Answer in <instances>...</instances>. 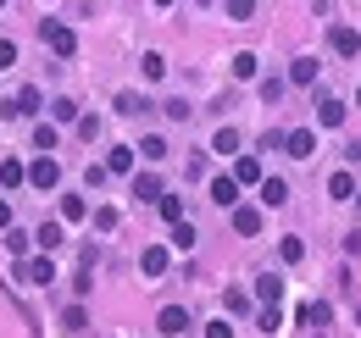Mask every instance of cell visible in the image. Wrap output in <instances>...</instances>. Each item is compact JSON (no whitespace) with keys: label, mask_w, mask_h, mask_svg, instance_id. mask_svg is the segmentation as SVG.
Returning <instances> with one entry per match:
<instances>
[{"label":"cell","mask_w":361,"mask_h":338,"mask_svg":"<svg viewBox=\"0 0 361 338\" xmlns=\"http://www.w3.org/2000/svg\"><path fill=\"white\" fill-rule=\"evenodd\" d=\"M39 39H45L56 56H78V34H73L67 23H56V17H45V23H39Z\"/></svg>","instance_id":"6da1fadb"},{"label":"cell","mask_w":361,"mask_h":338,"mask_svg":"<svg viewBox=\"0 0 361 338\" xmlns=\"http://www.w3.org/2000/svg\"><path fill=\"white\" fill-rule=\"evenodd\" d=\"M34 111H39V89L34 84H23L11 100H0V117H34Z\"/></svg>","instance_id":"7a4b0ae2"},{"label":"cell","mask_w":361,"mask_h":338,"mask_svg":"<svg viewBox=\"0 0 361 338\" xmlns=\"http://www.w3.org/2000/svg\"><path fill=\"white\" fill-rule=\"evenodd\" d=\"M56 183H61V167H56V156H39V161H34V167H28V189H56Z\"/></svg>","instance_id":"3957f363"},{"label":"cell","mask_w":361,"mask_h":338,"mask_svg":"<svg viewBox=\"0 0 361 338\" xmlns=\"http://www.w3.org/2000/svg\"><path fill=\"white\" fill-rule=\"evenodd\" d=\"M156 333L161 338H183L189 333V311H183V305H167V311L156 316Z\"/></svg>","instance_id":"277c9868"},{"label":"cell","mask_w":361,"mask_h":338,"mask_svg":"<svg viewBox=\"0 0 361 338\" xmlns=\"http://www.w3.org/2000/svg\"><path fill=\"white\" fill-rule=\"evenodd\" d=\"M283 150H289L295 161H312V156H317V133H312V127H295V133H283Z\"/></svg>","instance_id":"5b68a950"},{"label":"cell","mask_w":361,"mask_h":338,"mask_svg":"<svg viewBox=\"0 0 361 338\" xmlns=\"http://www.w3.org/2000/svg\"><path fill=\"white\" fill-rule=\"evenodd\" d=\"M328 44H334V56L350 61V56L361 50V34H356V28H345V23H334V28H328Z\"/></svg>","instance_id":"8992f818"},{"label":"cell","mask_w":361,"mask_h":338,"mask_svg":"<svg viewBox=\"0 0 361 338\" xmlns=\"http://www.w3.org/2000/svg\"><path fill=\"white\" fill-rule=\"evenodd\" d=\"M339 123H345V100L317 94V127H339Z\"/></svg>","instance_id":"52a82bcc"},{"label":"cell","mask_w":361,"mask_h":338,"mask_svg":"<svg viewBox=\"0 0 361 338\" xmlns=\"http://www.w3.org/2000/svg\"><path fill=\"white\" fill-rule=\"evenodd\" d=\"M233 183H239V189L262 183V156H233Z\"/></svg>","instance_id":"ba28073f"},{"label":"cell","mask_w":361,"mask_h":338,"mask_svg":"<svg viewBox=\"0 0 361 338\" xmlns=\"http://www.w3.org/2000/svg\"><path fill=\"white\" fill-rule=\"evenodd\" d=\"M233 233L256 239V233H262V206H233Z\"/></svg>","instance_id":"9c48e42d"},{"label":"cell","mask_w":361,"mask_h":338,"mask_svg":"<svg viewBox=\"0 0 361 338\" xmlns=\"http://www.w3.org/2000/svg\"><path fill=\"white\" fill-rule=\"evenodd\" d=\"M161 194H167V189H161V177H156V172H139V177H134V200H145V206H156Z\"/></svg>","instance_id":"30bf717a"},{"label":"cell","mask_w":361,"mask_h":338,"mask_svg":"<svg viewBox=\"0 0 361 338\" xmlns=\"http://www.w3.org/2000/svg\"><path fill=\"white\" fill-rule=\"evenodd\" d=\"M167 266H173V255L161 250V244H150V250L139 255V272H145V277H161V272H167Z\"/></svg>","instance_id":"8fae6325"},{"label":"cell","mask_w":361,"mask_h":338,"mask_svg":"<svg viewBox=\"0 0 361 338\" xmlns=\"http://www.w3.org/2000/svg\"><path fill=\"white\" fill-rule=\"evenodd\" d=\"M262 206H272V211L289 206V183L283 177H262Z\"/></svg>","instance_id":"7c38bea8"},{"label":"cell","mask_w":361,"mask_h":338,"mask_svg":"<svg viewBox=\"0 0 361 338\" xmlns=\"http://www.w3.org/2000/svg\"><path fill=\"white\" fill-rule=\"evenodd\" d=\"M289 84H300V89L317 84V61L312 56H295V61H289Z\"/></svg>","instance_id":"4fadbf2b"},{"label":"cell","mask_w":361,"mask_h":338,"mask_svg":"<svg viewBox=\"0 0 361 338\" xmlns=\"http://www.w3.org/2000/svg\"><path fill=\"white\" fill-rule=\"evenodd\" d=\"M212 200H217L223 211H233V206H239V183H233V177H212Z\"/></svg>","instance_id":"5bb4252c"},{"label":"cell","mask_w":361,"mask_h":338,"mask_svg":"<svg viewBox=\"0 0 361 338\" xmlns=\"http://www.w3.org/2000/svg\"><path fill=\"white\" fill-rule=\"evenodd\" d=\"M134 150L145 156V161H150V167H156V161H167V139H161V133H145Z\"/></svg>","instance_id":"9a60e30c"},{"label":"cell","mask_w":361,"mask_h":338,"mask_svg":"<svg viewBox=\"0 0 361 338\" xmlns=\"http://www.w3.org/2000/svg\"><path fill=\"white\" fill-rule=\"evenodd\" d=\"M145 111H150V100H145V94H134V89H123V94H117V117H145Z\"/></svg>","instance_id":"2e32d148"},{"label":"cell","mask_w":361,"mask_h":338,"mask_svg":"<svg viewBox=\"0 0 361 338\" xmlns=\"http://www.w3.org/2000/svg\"><path fill=\"white\" fill-rule=\"evenodd\" d=\"M23 183H28V167H23L17 156H11V161H0V189H23Z\"/></svg>","instance_id":"e0dca14e"},{"label":"cell","mask_w":361,"mask_h":338,"mask_svg":"<svg viewBox=\"0 0 361 338\" xmlns=\"http://www.w3.org/2000/svg\"><path fill=\"white\" fill-rule=\"evenodd\" d=\"M28 283H39V289L56 283V261H50V255H34V261H28Z\"/></svg>","instance_id":"ac0fdd59"},{"label":"cell","mask_w":361,"mask_h":338,"mask_svg":"<svg viewBox=\"0 0 361 338\" xmlns=\"http://www.w3.org/2000/svg\"><path fill=\"white\" fill-rule=\"evenodd\" d=\"M56 144H61V123H39V127H34V150H45V156H50Z\"/></svg>","instance_id":"d6986e66"},{"label":"cell","mask_w":361,"mask_h":338,"mask_svg":"<svg viewBox=\"0 0 361 338\" xmlns=\"http://www.w3.org/2000/svg\"><path fill=\"white\" fill-rule=\"evenodd\" d=\"M256 299H262V305H278V299H283V277H256Z\"/></svg>","instance_id":"ffe728a7"},{"label":"cell","mask_w":361,"mask_h":338,"mask_svg":"<svg viewBox=\"0 0 361 338\" xmlns=\"http://www.w3.org/2000/svg\"><path fill=\"white\" fill-rule=\"evenodd\" d=\"M134 156H139V150H128V144L106 150V172H134Z\"/></svg>","instance_id":"44dd1931"},{"label":"cell","mask_w":361,"mask_h":338,"mask_svg":"<svg viewBox=\"0 0 361 338\" xmlns=\"http://www.w3.org/2000/svg\"><path fill=\"white\" fill-rule=\"evenodd\" d=\"M139 73H145L150 84H161V78H167V56H156V50H150V56H139Z\"/></svg>","instance_id":"7402d4cb"},{"label":"cell","mask_w":361,"mask_h":338,"mask_svg":"<svg viewBox=\"0 0 361 338\" xmlns=\"http://www.w3.org/2000/svg\"><path fill=\"white\" fill-rule=\"evenodd\" d=\"M328 194H334V200H356V177H350V172H334V177H328Z\"/></svg>","instance_id":"603a6c76"},{"label":"cell","mask_w":361,"mask_h":338,"mask_svg":"<svg viewBox=\"0 0 361 338\" xmlns=\"http://www.w3.org/2000/svg\"><path fill=\"white\" fill-rule=\"evenodd\" d=\"M212 150H217V156H239V127H217Z\"/></svg>","instance_id":"cb8c5ba5"},{"label":"cell","mask_w":361,"mask_h":338,"mask_svg":"<svg viewBox=\"0 0 361 338\" xmlns=\"http://www.w3.org/2000/svg\"><path fill=\"white\" fill-rule=\"evenodd\" d=\"M90 206H84V194H61V222H84Z\"/></svg>","instance_id":"d4e9b609"},{"label":"cell","mask_w":361,"mask_h":338,"mask_svg":"<svg viewBox=\"0 0 361 338\" xmlns=\"http://www.w3.org/2000/svg\"><path fill=\"white\" fill-rule=\"evenodd\" d=\"M61 239H67V233H61V222H45V227L34 233V244H39V250H61Z\"/></svg>","instance_id":"484cf974"},{"label":"cell","mask_w":361,"mask_h":338,"mask_svg":"<svg viewBox=\"0 0 361 338\" xmlns=\"http://www.w3.org/2000/svg\"><path fill=\"white\" fill-rule=\"evenodd\" d=\"M50 117H56V123H78L84 111H78V100H67V94H61V100H50Z\"/></svg>","instance_id":"4316f807"},{"label":"cell","mask_w":361,"mask_h":338,"mask_svg":"<svg viewBox=\"0 0 361 338\" xmlns=\"http://www.w3.org/2000/svg\"><path fill=\"white\" fill-rule=\"evenodd\" d=\"M84 327H90L84 305H67V311H61V333H84Z\"/></svg>","instance_id":"83f0119b"},{"label":"cell","mask_w":361,"mask_h":338,"mask_svg":"<svg viewBox=\"0 0 361 338\" xmlns=\"http://www.w3.org/2000/svg\"><path fill=\"white\" fill-rule=\"evenodd\" d=\"M256 73H262V61H256L250 50H239V56H233V78H256Z\"/></svg>","instance_id":"f1b7e54d"},{"label":"cell","mask_w":361,"mask_h":338,"mask_svg":"<svg viewBox=\"0 0 361 338\" xmlns=\"http://www.w3.org/2000/svg\"><path fill=\"white\" fill-rule=\"evenodd\" d=\"M195 239H200V233H195L189 222H173V250H195Z\"/></svg>","instance_id":"f546056e"},{"label":"cell","mask_w":361,"mask_h":338,"mask_svg":"<svg viewBox=\"0 0 361 338\" xmlns=\"http://www.w3.org/2000/svg\"><path fill=\"white\" fill-rule=\"evenodd\" d=\"M156 211L167 216V222H183V200H178V194H161V200H156Z\"/></svg>","instance_id":"4dcf8cb0"},{"label":"cell","mask_w":361,"mask_h":338,"mask_svg":"<svg viewBox=\"0 0 361 338\" xmlns=\"http://www.w3.org/2000/svg\"><path fill=\"white\" fill-rule=\"evenodd\" d=\"M223 6H228L233 23H250V17H256V0H223Z\"/></svg>","instance_id":"1f68e13d"},{"label":"cell","mask_w":361,"mask_h":338,"mask_svg":"<svg viewBox=\"0 0 361 338\" xmlns=\"http://www.w3.org/2000/svg\"><path fill=\"white\" fill-rule=\"evenodd\" d=\"M256 327H262V333H278V327H283V316H278V305H262V316H256Z\"/></svg>","instance_id":"d6a6232c"},{"label":"cell","mask_w":361,"mask_h":338,"mask_svg":"<svg viewBox=\"0 0 361 338\" xmlns=\"http://www.w3.org/2000/svg\"><path fill=\"white\" fill-rule=\"evenodd\" d=\"M278 255H283V266H295V261L306 255V244H300V239H283V244H278Z\"/></svg>","instance_id":"836d02e7"},{"label":"cell","mask_w":361,"mask_h":338,"mask_svg":"<svg viewBox=\"0 0 361 338\" xmlns=\"http://www.w3.org/2000/svg\"><path fill=\"white\" fill-rule=\"evenodd\" d=\"M223 305H228V311H239V316H245V311H250V294H245V289H228V294H223Z\"/></svg>","instance_id":"e575fe53"},{"label":"cell","mask_w":361,"mask_h":338,"mask_svg":"<svg viewBox=\"0 0 361 338\" xmlns=\"http://www.w3.org/2000/svg\"><path fill=\"white\" fill-rule=\"evenodd\" d=\"M6 250H11V255H28V233H17V227H6Z\"/></svg>","instance_id":"d590c367"},{"label":"cell","mask_w":361,"mask_h":338,"mask_svg":"<svg viewBox=\"0 0 361 338\" xmlns=\"http://www.w3.org/2000/svg\"><path fill=\"white\" fill-rule=\"evenodd\" d=\"M73 127H78V139H100V117H78Z\"/></svg>","instance_id":"8d00e7d4"},{"label":"cell","mask_w":361,"mask_h":338,"mask_svg":"<svg viewBox=\"0 0 361 338\" xmlns=\"http://www.w3.org/2000/svg\"><path fill=\"white\" fill-rule=\"evenodd\" d=\"M94 227H100V233H111V227H117V211H111V206H100V211H94Z\"/></svg>","instance_id":"74e56055"},{"label":"cell","mask_w":361,"mask_h":338,"mask_svg":"<svg viewBox=\"0 0 361 338\" xmlns=\"http://www.w3.org/2000/svg\"><path fill=\"white\" fill-rule=\"evenodd\" d=\"M106 177H111V172H106V161H94V167L84 172V183H90V189H100V183H106Z\"/></svg>","instance_id":"f35d334b"},{"label":"cell","mask_w":361,"mask_h":338,"mask_svg":"<svg viewBox=\"0 0 361 338\" xmlns=\"http://www.w3.org/2000/svg\"><path fill=\"white\" fill-rule=\"evenodd\" d=\"M206 338H233V322H223V316H217V322H206Z\"/></svg>","instance_id":"ab89813d"},{"label":"cell","mask_w":361,"mask_h":338,"mask_svg":"<svg viewBox=\"0 0 361 338\" xmlns=\"http://www.w3.org/2000/svg\"><path fill=\"white\" fill-rule=\"evenodd\" d=\"M6 67H17V44L11 39H0V73H6Z\"/></svg>","instance_id":"60d3db41"},{"label":"cell","mask_w":361,"mask_h":338,"mask_svg":"<svg viewBox=\"0 0 361 338\" xmlns=\"http://www.w3.org/2000/svg\"><path fill=\"white\" fill-rule=\"evenodd\" d=\"M161 111H167V117H173V123H183V117H189V100H167V106H161Z\"/></svg>","instance_id":"b9f144b4"},{"label":"cell","mask_w":361,"mask_h":338,"mask_svg":"<svg viewBox=\"0 0 361 338\" xmlns=\"http://www.w3.org/2000/svg\"><path fill=\"white\" fill-rule=\"evenodd\" d=\"M6 227H11V200L0 194V233H6Z\"/></svg>","instance_id":"7bdbcfd3"},{"label":"cell","mask_w":361,"mask_h":338,"mask_svg":"<svg viewBox=\"0 0 361 338\" xmlns=\"http://www.w3.org/2000/svg\"><path fill=\"white\" fill-rule=\"evenodd\" d=\"M350 167H361V144H350Z\"/></svg>","instance_id":"ee69618b"},{"label":"cell","mask_w":361,"mask_h":338,"mask_svg":"<svg viewBox=\"0 0 361 338\" xmlns=\"http://www.w3.org/2000/svg\"><path fill=\"white\" fill-rule=\"evenodd\" d=\"M156 6H173V0H156Z\"/></svg>","instance_id":"f6af8a7d"},{"label":"cell","mask_w":361,"mask_h":338,"mask_svg":"<svg viewBox=\"0 0 361 338\" xmlns=\"http://www.w3.org/2000/svg\"><path fill=\"white\" fill-rule=\"evenodd\" d=\"M356 106H361V89H356Z\"/></svg>","instance_id":"bcb514c9"},{"label":"cell","mask_w":361,"mask_h":338,"mask_svg":"<svg viewBox=\"0 0 361 338\" xmlns=\"http://www.w3.org/2000/svg\"><path fill=\"white\" fill-rule=\"evenodd\" d=\"M356 206H361V189H356Z\"/></svg>","instance_id":"7dc6e473"},{"label":"cell","mask_w":361,"mask_h":338,"mask_svg":"<svg viewBox=\"0 0 361 338\" xmlns=\"http://www.w3.org/2000/svg\"><path fill=\"white\" fill-rule=\"evenodd\" d=\"M356 322H361V311H356Z\"/></svg>","instance_id":"c3c4849f"},{"label":"cell","mask_w":361,"mask_h":338,"mask_svg":"<svg viewBox=\"0 0 361 338\" xmlns=\"http://www.w3.org/2000/svg\"><path fill=\"white\" fill-rule=\"evenodd\" d=\"M0 6H6V0H0Z\"/></svg>","instance_id":"681fc988"}]
</instances>
